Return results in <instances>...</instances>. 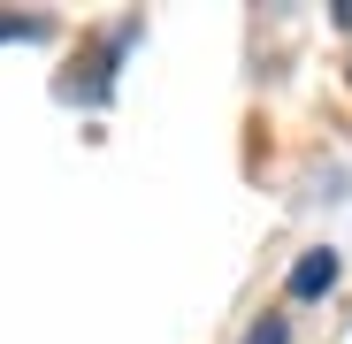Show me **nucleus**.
Wrapping results in <instances>:
<instances>
[{"label": "nucleus", "mask_w": 352, "mask_h": 344, "mask_svg": "<svg viewBox=\"0 0 352 344\" xmlns=\"http://www.w3.org/2000/svg\"><path fill=\"white\" fill-rule=\"evenodd\" d=\"M0 38H54L46 16H0Z\"/></svg>", "instance_id": "7ed1b4c3"}, {"label": "nucleus", "mask_w": 352, "mask_h": 344, "mask_svg": "<svg viewBox=\"0 0 352 344\" xmlns=\"http://www.w3.org/2000/svg\"><path fill=\"white\" fill-rule=\"evenodd\" d=\"M245 344H291V321H283V306H268V314L245 329Z\"/></svg>", "instance_id": "f03ea898"}, {"label": "nucleus", "mask_w": 352, "mask_h": 344, "mask_svg": "<svg viewBox=\"0 0 352 344\" xmlns=\"http://www.w3.org/2000/svg\"><path fill=\"white\" fill-rule=\"evenodd\" d=\"M329 283H337V253L322 245V253H307L299 268H291V283H283V291H291V306H307V299H322V291H329Z\"/></svg>", "instance_id": "f257e3e1"}, {"label": "nucleus", "mask_w": 352, "mask_h": 344, "mask_svg": "<svg viewBox=\"0 0 352 344\" xmlns=\"http://www.w3.org/2000/svg\"><path fill=\"white\" fill-rule=\"evenodd\" d=\"M337 31H352V0H337Z\"/></svg>", "instance_id": "20e7f679"}]
</instances>
